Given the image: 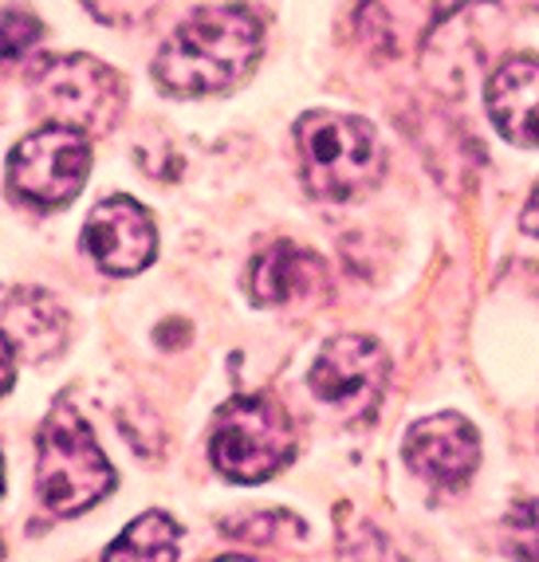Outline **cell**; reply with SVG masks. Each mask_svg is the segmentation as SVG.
Segmentation results:
<instances>
[{
  "mask_svg": "<svg viewBox=\"0 0 539 562\" xmlns=\"http://www.w3.org/2000/svg\"><path fill=\"white\" fill-rule=\"evenodd\" d=\"M295 457V429L272 397L245 394L217 409L213 437H209V460L221 476L237 484H265Z\"/></svg>",
  "mask_w": 539,
  "mask_h": 562,
  "instance_id": "4",
  "label": "cell"
},
{
  "mask_svg": "<svg viewBox=\"0 0 539 562\" xmlns=\"http://www.w3.org/2000/svg\"><path fill=\"white\" fill-rule=\"evenodd\" d=\"M303 186L319 201H355L382 178V146L374 126L355 114L312 111L295 122Z\"/></svg>",
  "mask_w": 539,
  "mask_h": 562,
  "instance_id": "3",
  "label": "cell"
},
{
  "mask_svg": "<svg viewBox=\"0 0 539 562\" xmlns=\"http://www.w3.org/2000/svg\"><path fill=\"white\" fill-rule=\"evenodd\" d=\"M524 233H531V236H539V181H536V189H531V198H528V205H524Z\"/></svg>",
  "mask_w": 539,
  "mask_h": 562,
  "instance_id": "19",
  "label": "cell"
},
{
  "mask_svg": "<svg viewBox=\"0 0 539 562\" xmlns=\"http://www.w3.org/2000/svg\"><path fill=\"white\" fill-rule=\"evenodd\" d=\"M0 554H4V543H0Z\"/></svg>",
  "mask_w": 539,
  "mask_h": 562,
  "instance_id": "21",
  "label": "cell"
},
{
  "mask_svg": "<svg viewBox=\"0 0 539 562\" xmlns=\"http://www.w3.org/2000/svg\"><path fill=\"white\" fill-rule=\"evenodd\" d=\"M504 551L516 559H539V499H520L504 519Z\"/></svg>",
  "mask_w": 539,
  "mask_h": 562,
  "instance_id": "15",
  "label": "cell"
},
{
  "mask_svg": "<svg viewBox=\"0 0 539 562\" xmlns=\"http://www.w3.org/2000/svg\"><path fill=\"white\" fill-rule=\"evenodd\" d=\"M390 358L367 335H339L319 350L312 366V394L343 422H367L386 394Z\"/></svg>",
  "mask_w": 539,
  "mask_h": 562,
  "instance_id": "7",
  "label": "cell"
},
{
  "mask_svg": "<svg viewBox=\"0 0 539 562\" xmlns=\"http://www.w3.org/2000/svg\"><path fill=\"white\" fill-rule=\"evenodd\" d=\"M0 496H4V457H0Z\"/></svg>",
  "mask_w": 539,
  "mask_h": 562,
  "instance_id": "20",
  "label": "cell"
},
{
  "mask_svg": "<svg viewBox=\"0 0 539 562\" xmlns=\"http://www.w3.org/2000/svg\"><path fill=\"white\" fill-rule=\"evenodd\" d=\"M265 47V24L245 4H209L190 20H181L158 59L154 79L161 91L193 99L237 87L252 71Z\"/></svg>",
  "mask_w": 539,
  "mask_h": 562,
  "instance_id": "1",
  "label": "cell"
},
{
  "mask_svg": "<svg viewBox=\"0 0 539 562\" xmlns=\"http://www.w3.org/2000/svg\"><path fill=\"white\" fill-rule=\"evenodd\" d=\"M32 111L48 126L103 134L123 111V79L91 56H48L32 67Z\"/></svg>",
  "mask_w": 539,
  "mask_h": 562,
  "instance_id": "5",
  "label": "cell"
},
{
  "mask_svg": "<svg viewBox=\"0 0 539 562\" xmlns=\"http://www.w3.org/2000/svg\"><path fill=\"white\" fill-rule=\"evenodd\" d=\"M83 252L103 268L106 276H134L158 252L154 221L134 198H106L91 209L83 225Z\"/></svg>",
  "mask_w": 539,
  "mask_h": 562,
  "instance_id": "8",
  "label": "cell"
},
{
  "mask_svg": "<svg viewBox=\"0 0 539 562\" xmlns=\"http://www.w3.org/2000/svg\"><path fill=\"white\" fill-rule=\"evenodd\" d=\"M111 487L114 469L106 452L99 449L91 425L83 422V413L67 397H59L36 437L40 504L48 507L52 516L67 519L87 512V507H96Z\"/></svg>",
  "mask_w": 539,
  "mask_h": 562,
  "instance_id": "2",
  "label": "cell"
},
{
  "mask_svg": "<svg viewBox=\"0 0 539 562\" xmlns=\"http://www.w3.org/2000/svg\"><path fill=\"white\" fill-rule=\"evenodd\" d=\"M91 169V142L71 126H44L29 134L9 158V189L20 201L59 209L76 198Z\"/></svg>",
  "mask_w": 539,
  "mask_h": 562,
  "instance_id": "6",
  "label": "cell"
},
{
  "mask_svg": "<svg viewBox=\"0 0 539 562\" xmlns=\"http://www.w3.org/2000/svg\"><path fill=\"white\" fill-rule=\"evenodd\" d=\"M12 370H16V350H12V335L0 330V394H9Z\"/></svg>",
  "mask_w": 539,
  "mask_h": 562,
  "instance_id": "18",
  "label": "cell"
},
{
  "mask_svg": "<svg viewBox=\"0 0 539 562\" xmlns=\"http://www.w3.org/2000/svg\"><path fill=\"white\" fill-rule=\"evenodd\" d=\"M103 554L106 559H178V524L166 512H146Z\"/></svg>",
  "mask_w": 539,
  "mask_h": 562,
  "instance_id": "14",
  "label": "cell"
},
{
  "mask_svg": "<svg viewBox=\"0 0 539 562\" xmlns=\"http://www.w3.org/2000/svg\"><path fill=\"white\" fill-rule=\"evenodd\" d=\"M406 464L437 487H461L481 464V437L461 413H434L406 432Z\"/></svg>",
  "mask_w": 539,
  "mask_h": 562,
  "instance_id": "9",
  "label": "cell"
},
{
  "mask_svg": "<svg viewBox=\"0 0 539 562\" xmlns=\"http://www.w3.org/2000/svg\"><path fill=\"white\" fill-rule=\"evenodd\" d=\"M464 4L469 0H367L359 12V36L379 56H409Z\"/></svg>",
  "mask_w": 539,
  "mask_h": 562,
  "instance_id": "11",
  "label": "cell"
},
{
  "mask_svg": "<svg viewBox=\"0 0 539 562\" xmlns=\"http://www.w3.org/2000/svg\"><path fill=\"white\" fill-rule=\"evenodd\" d=\"M332 291L327 263L300 244H272L248 268V295L256 307H292L315 303Z\"/></svg>",
  "mask_w": 539,
  "mask_h": 562,
  "instance_id": "10",
  "label": "cell"
},
{
  "mask_svg": "<svg viewBox=\"0 0 539 562\" xmlns=\"http://www.w3.org/2000/svg\"><path fill=\"white\" fill-rule=\"evenodd\" d=\"M44 36V24L29 12H4L0 16V64H12V59L29 56L32 47Z\"/></svg>",
  "mask_w": 539,
  "mask_h": 562,
  "instance_id": "16",
  "label": "cell"
},
{
  "mask_svg": "<svg viewBox=\"0 0 539 562\" xmlns=\"http://www.w3.org/2000/svg\"><path fill=\"white\" fill-rule=\"evenodd\" d=\"M83 4L96 12L103 24H114V29L138 24V20H146L158 9V0H83Z\"/></svg>",
  "mask_w": 539,
  "mask_h": 562,
  "instance_id": "17",
  "label": "cell"
},
{
  "mask_svg": "<svg viewBox=\"0 0 539 562\" xmlns=\"http://www.w3.org/2000/svg\"><path fill=\"white\" fill-rule=\"evenodd\" d=\"M4 323L29 358H56L67 342V311L52 300L48 291L20 288L4 300Z\"/></svg>",
  "mask_w": 539,
  "mask_h": 562,
  "instance_id": "13",
  "label": "cell"
},
{
  "mask_svg": "<svg viewBox=\"0 0 539 562\" xmlns=\"http://www.w3.org/2000/svg\"><path fill=\"white\" fill-rule=\"evenodd\" d=\"M489 114L516 146H539V59L516 56L489 79Z\"/></svg>",
  "mask_w": 539,
  "mask_h": 562,
  "instance_id": "12",
  "label": "cell"
}]
</instances>
